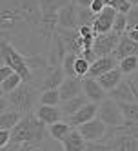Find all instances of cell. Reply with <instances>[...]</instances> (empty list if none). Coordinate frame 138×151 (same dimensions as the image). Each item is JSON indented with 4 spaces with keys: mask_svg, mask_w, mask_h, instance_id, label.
Instances as JSON below:
<instances>
[{
    "mask_svg": "<svg viewBox=\"0 0 138 151\" xmlns=\"http://www.w3.org/2000/svg\"><path fill=\"white\" fill-rule=\"evenodd\" d=\"M11 144V131L9 129H0V149L7 147Z\"/></svg>",
    "mask_w": 138,
    "mask_h": 151,
    "instance_id": "obj_35",
    "label": "cell"
},
{
    "mask_svg": "<svg viewBox=\"0 0 138 151\" xmlns=\"http://www.w3.org/2000/svg\"><path fill=\"white\" fill-rule=\"evenodd\" d=\"M60 142H62V149L64 151H86L87 144H89L87 140L82 137V133L78 131L77 127H73L71 131L60 140Z\"/></svg>",
    "mask_w": 138,
    "mask_h": 151,
    "instance_id": "obj_15",
    "label": "cell"
},
{
    "mask_svg": "<svg viewBox=\"0 0 138 151\" xmlns=\"http://www.w3.org/2000/svg\"><path fill=\"white\" fill-rule=\"evenodd\" d=\"M87 102H89V99H87L86 95H80V96H75V99H71V100L62 102V106H60L62 115L66 116V118H67V116H73L75 113H78Z\"/></svg>",
    "mask_w": 138,
    "mask_h": 151,
    "instance_id": "obj_21",
    "label": "cell"
},
{
    "mask_svg": "<svg viewBox=\"0 0 138 151\" xmlns=\"http://www.w3.org/2000/svg\"><path fill=\"white\" fill-rule=\"evenodd\" d=\"M13 75H15L13 68H9V66H6V64H2V66H0V82H4V80H7L9 77H13Z\"/></svg>",
    "mask_w": 138,
    "mask_h": 151,
    "instance_id": "obj_37",
    "label": "cell"
},
{
    "mask_svg": "<svg viewBox=\"0 0 138 151\" xmlns=\"http://www.w3.org/2000/svg\"><path fill=\"white\" fill-rule=\"evenodd\" d=\"M114 9H116L118 13H122V15H127V13L133 9V4H129L127 0H120V2L114 6Z\"/></svg>",
    "mask_w": 138,
    "mask_h": 151,
    "instance_id": "obj_36",
    "label": "cell"
},
{
    "mask_svg": "<svg viewBox=\"0 0 138 151\" xmlns=\"http://www.w3.org/2000/svg\"><path fill=\"white\" fill-rule=\"evenodd\" d=\"M71 129H73V127H71L66 120H60V122H56V124L49 126V135L55 138V140H62L64 137L71 131Z\"/></svg>",
    "mask_w": 138,
    "mask_h": 151,
    "instance_id": "obj_26",
    "label": "cell"
},
{
    "mask_svg": "<svg viewBox=\"0 0 138 151\" xmlns=\"http://www.w3.org/2000/svg\"><path fill=\"white\" fill-rule=\"evenodd\" d=\"M118 106L124 113L125 122H138V102H120Z\"/></svg>",
    "mask_w": 138,
    "mask_h": 151,
    "instance_id": "obj_25",
    "label": "cell"
},
{
    "mask_svg": "<svg viewBox=\"0 0 138 151\" xmlns=\"http://www.w3.org/2000/svg\"><path fill=\"white\" fill-rule=\"evenodd\" d=\"M24 82V78L20 77L18 73H15L13 77H9L7 80H4V82H0V89H2V93L4 95H9V93H13L20 84Z\"/></svg>",
    "mask_w": 138,
    "mask_h": 151,
    "instance_id": "obj_28",
    "label": "cell"
},
{
    "mask_svg": "<svg viewBox=\"0 0 138 151\" xmlns=\"http://www.w3.org/2000/svg\"><path fill=\"white\" fill-rule=\"evenodd\" d=\"M94 20H97V15L91 11V7H80L78 6V27L93 26Z\"/></svg>",
    "mask_w": 138,
    "mask_h": 151,
    "instance_id": "obj_29",
    "label": "cell"
},
{
    "mask_svg": "<svg viewBox=\"0 0 138 151\" xmlns=\"http://www.w3.org/2000/svg\"><path fill=\"white\" fill-rule=\"evenodd\" d=\"M77 58H78L77 53H67L66 60H64V64H62L64 71H66V77H77V73H75V64H77Z\"/></svg>",
    "mask_w": 138,
    "mask_h": 151,
    "instance_id": "obj_31",
    "label": "cell"
},
{
    "mask_svg": "<svg viewBox=\"0 0 138 151\" xmlns=\"http://www.w3.org/2000/svg\"><path fill=\"white\" fill-rule=\"evenodd\" d=\"M66 71H64L62 66L55 68V69H51L44 80H42V91H46V89H60V86L64 84V80H66Z\"/></svg>",
    "mask_w": 138,
    "mask_h": 151,
    "instance_id": "obj_19",
    "label": "cell"
},
{
    "mask_svg": "<svg viewBox=\"0 0 138 151\" xmlns=\"http://www.w3.org/2000/svg\"><path fill=\"white\" fill-rule=\"evenodd\" d=\"M84 95L89 99V102H94V104H102L105 99H109L107 91L100 86V82L91 77L84 78Z\"/></svg>",
    "mask_w": 138,
    "mask_h": 151,
    "instance_id": "obj_13",
    "label": "cell"
},
{
    "mask_svg": "<svg viewBox=\"0 0 138 151\" xmlns=\"http://www.w3.org/2000/svg\"><path fill=\"white\" fill-rule=\"evenodd\" d=\"M98 118L107 127H118V126L125 124V118H124L120 106L113 99H105L102 104H98Z\"/></svg>",
    "mask_w": 138,
    "mask_h": 151,
    "instance_id": "obj_5",
    "label": "cell"
},
{
    "mask_svg": "<svg viewBox=\"0 0 138 151\" xmlns=\"http://www.w3.org/2000/svg\"><path fill=\"white\" fill-rule=\"evenodd\" d=\"M116 15H118V11H116L114 7H109L105 6V9L97 15V20H94L93 24V31L94 35H105V33H111L113 31V26H114V18Z\"/></svg>",
    "mask_w": 138,
    "mask_h": 151,
    "instance_id": "obj_8",
    "label": "cell"
},
{
    "mask_svg": "<svg viewBox=\"0 0 138 151\" xmlns=\"http://www.w3.org/2000/svg\"><path fill=\"white\" fill-rule=\"evenodd\" d=\"M78 33H80L82 37H94L93 26H82V27H78Z\"/></svg>",
    "mask_w": 138,
    "mask_h": 151,
    "instance_id": "obj_40",
    "label": "cell"
},
{
    "mask_svg": "<svg viewBox=\"0 0 138 151\" xmlns=\"http://www.w3.org/2000/svg\"><path fill=\"white\" fill-rule=\"evenodd\" d=\"M118 66V60L114 57H104V58H97L93 64H91V69H89V75L87 77L91 78H100L102 75H105L107 71L114 69Z\"/></svg>",
    "mask_w": 138,
    "mask_h": 151,
    "instance_id": "obj_17",
    "label": "cell"
},
{
    "mask_svg": "<svg viewBox=\"0 0 138 151\" xmlns=\"http://www.w3.org/2000/svg\"><path fill=\"white\" fill-rule=\"evenodd\" d=\"M77 2V6H80V7H91V4L94 2V0H75Z\"/></svg>",
    "mask_w": 138,
    "mask_h": 151,
    "instance_id": "obj_41",
    "label": "cell"
},
{
    "mask_svg": "<svg viewBox=\"0 0 138 151\" xmlns=\"http://www.w3.org/2000/svg\"><path fill=\"white\" fill-rule=\"evenodd\" d=\"M118 69L122 71V75H127V77H131V75L138 69V57H125L118 62Z\"/></svg>",
    "mask_w": 138,
    "mask_h": 151,
    "instance_id": "obj_27",
    "label": "cell"
},
{
    "mask_svg": "<svg viewBox=\"0 0 138 151\" xmlns=\"http://www.w3.org/2000/svg\"><path fill=\"white\" fill-rule=\"evenodd\" d=\"M109 99H113V100H116V102H136V96H134V93H133V89H131V84H129V80H122L116 88L109 93Z\"/></svg>",
    "mask_w": 138,
    "mask_h": 151,
    "instance_id": "obj_20",
    "label": "cell"
},
{
    "mask_svg": "<svg viewBox=\"0 0 138 151\" xmlns=\"http://www.w3.org/2000/svg\"><path fill=\"white\" fill-rule=\"evenodd\" d=\"M107 126H105L100 118L97 116V118H93L91 122H87V124H84V126H80L78 127V131L82 133V137L87 140L89 144H94V142H102L104 140V137L107 135Z\"/></svg>",
    "mask_w": 138,
    "mask_h": 151,
    "instance_id": "obj_7",
    "label": "cell"
},
{
    "mask_svg": "<svg viewBox=\"0 0 138 151\" xmlns=\"http://www.w3.org/2000/svg\"><path fill=\"white\" fill-rule=\"evenodd\" d=\"M38 102H40V106H56L58 107V104L62 102L60 91L58 89H46V91H42Z\"/></svg>",
    "mask_w": 138,
    "mask_h": 151,
    "instance_id": "obj_24",
    "label": "cell"
},
{
    "mask_svg": "<svg viewBox=\"0 0 138 151\" xmlns=\"http://www.w3.org/2000/svg\"><path fill=\"white\" fill-rule=\"evenodd\" d=\"M129 4H133V6H138V0H127Z\"/></svg>",
    "mask_w": 138,
    "mask_h": 151,
    "instance_id": "obj_44",
    "label": "cell"
},
{
    "mask_svg": "<svg viewBox=\"0 0 138 151\" xmlns=\"http://www.w3.org/2000/svg\"><path fill=\"white\" fill-rule=\"evenodd\" d=\"M127 80H129L131 89H133V93H134V96H136V102H138V69L131 75V77H127Z\"/></svg>",
    "mask_w": 138,
    "mask_h": 151,
    "instance_id": "obj_38",
    "label": "cell"
},
{
    "mask_svg": "<svg viewBox=\"0 0 138 151\" xmlns=\"http://www.w3.org/2000/svg\"><path fill=\"white\" fill-rule=\"evenodd\" d=\"M58 27L62 29H78V6L73 0L71 4L60 9L58 13Z\"/></svg>",
    "mask_w": 138,
    "mask_h": 151,
    "instance_id": "obj_12",
    "label": "cell"
},
{
    "mask_svg": "<svg viewBox=\"0 0 138 151\" xmlns=\"http://www.w3.org/2000/svg\"><path fill=\"white\" fill-rule=\"evenodd\" d=\"M104 2H105V6H109V7H114L116 4L120 2V0H104Z\"/></svg>",
    "mask_w": 138,
    "mask_h": 151,
    "instance_id": "obj_43",
    "label": "cell"
},
{
    "mask_svg": "<svg viewBox=\"0 0 138 151\" xmlns=\"http://www.w3.org/2000/svg\"><path fill=\"white\" fill-rule=\"evenodd\" d=\"M120 38H122V35L114 33V31L105 33V35H97L94 37V44H93V51L97 53L98 58L113 57L116 47H118V44H120Z\"/></svg>",
    "mask_w": 138,
    "mask_h": 151,
    "instance_id": "obj_6",
    "label": "cell"
},
{
    "mask_svg": "<svg viewBox=\"0 0 138 151\" xmlns=\"http://www.w3.org/2000/svg\"><path fill=\"white\" fill-rule=\"evenodd\" d=\"M124 75H122V71L118 69V68H114V69H111V71H107V73H105V75H102V77L100 78H97L98 82H100V86H102V88L105 89V91H113L114 88H116V86H118L124 78Z\"/></svg>",
    "mask_w": 138,
    "mask_h": 151,
    "instance_id": "obj_22",
    "label": "cell"
},
{
    "mask_svg": "<svg viewBox=\"0 0 138 151\" xmlns=\"http://www.w3.org/2000/svg\"><path fill=\"white\" fill-rule=\"evenodd\" d=\"M4 6H9L26 18L29 27L42 31V9L38 0H6Z\"/></svg>",
    "mask_w": 138,
    "mask_h": 151,
    "instance_id": "obj_4",
    "label": "cell"
},
{
    "mask_svg": "<svg viewBox=\"0 0 138 151\" xmlns=\"http://www.w3.org/2000/svg\"><path fill=\"white\" fill-rule=\"evenodd\" d=\"M58 91H60L62 102L71 100V99H75V96H80V95H84V78H80V77H67L66 80H64V84L60 86Z\"/></svg>",
    "mask_w": 138,
    "mask_h": 151,
    "instance_id": "obj_11",
    "label": "cell"
},
{
    "mask_svg": "<svg viewBox=\"0 0 138 151\" xmlns=\"http://www.w3.org/2000/svg\"><path fill=\"white\" fill-rule=\"evenodd\" d=\"M22 118H24L22 113H18V111L9 107V109L0 113V129H9V131H13Z\"/></svg>",
    "mask_w": 138,
    "mask_h": 151,
    "instance_id": "obj_23",
    "label": "cell"
},
{
    "mask_svg": "<svg viewBox=\"0 0 138 151\" xmlns=\"http://www.w3.org/2000/svg\"><path fill=\"white\" fill-rule=\"evenodd\" d=\"M0 57H2V64L13 68V71L18 73L24 78V82H27V84L33 82L35 75H33V69H31V64H29V55H22L11 42L2 40L0 42Z\"/></svg>",
    "mask_w": 138,
    "mask_h": 151,
    "instance_id": "obj_2",
    "label": "cell"
},
{
    "mask_svg": "<svg viewBox=\"0 0 138 151\" xmlns=\"http://www.w3.org/2000/svg\"><path fill=\"white\" fill-rule=\"evenodd\" d=\"M97 116H98V104L87 102L78 113H75L73 116H67V120H66V122H67L71 127H77V129H78L80 126L91 122L93 118H97Z\"/></svg>",
    "mask_w": 138,
    "mask_h": 151,
    "instance_id": "obj_9",
    "label": "cell"
},
{
    "mask_svg": "<svg viewBox=\"0 0 138 151\" xmlns=\"http://www.w3.org/2000/svg\"><path fill=\"white\" fill-rule=\"evenodd\" d=\"M2 151H47V147H44L42 144H13L11 142Z\"/></svg>",
    "mask_w": 138,
    "mask_h": 151,
    "instance_id": "obj_30",
    "label": "cell"
},
{
    "mask_svg": "<svg viewBox=\"0 0 138 151\" xmlns=\"http://www.w3.org/2000/svg\"><path fill=\"white\" fill-rule=\"evenodd\" d=\"M66 57H67V47L64 44L62 37L58 33H55V37L51 40V47H49V66H51V69L62 66Z\"/></svg>",
    "mask_w": 138,
    "mask_h": 151,
    "instance_id": "obj_10",
    "label": "cell"
},
{
    "mask_svg": "<svg viewBox=\"0 0 138 151\" xmlns=\"http://www.w3.org/2000/svg\"><path fill=\"white\" fill-rule=\"evenodd\" d=\"M80 57H84V58H86V60H87L89 64H93L94 60L98 58V57H97V53L93 51V47H91V49H84V51L80 53Z\"/></svg>",
    "mask_w": 138,
    "mask_h": 151,
    "instance_id": "obj_39",
    "label": "cell"
},
{
    "mask_svg": "<svg viewBox=\"0 0 138 151\" xmlns=\"http://www.w3.org/2000/svg\"><path fill=\"white\" fill-rule=\"evenodd\" d=\"M113 31H114V33H118V35H124L125 33V31H127V15H122V13L116 15Z\"/></svg>",
    "mask_w": 138,
    "mask_h": 151,
    "instance_id": "obj_33",
    "label": "cell"
},
{
    "mask_svg": "<svg viewBox=\"0 0 138 151\" xmlns=\"http://www.w3.org/2000/svg\"><path fill=\"white\" fill-rule=\"evenodd\" d=\"M113 57L118 62L122 58H125V57H138V42H134L127 33H124L122 38H120V44H118V47H116Z\"/></svg>",
    "mask_w": 138,
    "mask_h": 151,
    "instance_id": "obj_16",
    "label": "cell"
},
{
    "mask_svg": "<svg viewBox=\"0 0 138 151\" xmlns=\"http://www.w3.org/2000/svg\"><path fill=\"white\" fill-rule=\"evenodd\" d=\"M46 133V124L38 120L36 115H24L18 126L11 131L13 144H42Z\"/></svg>",
    "mask_w": 138,
    "mask_h": 151,
    "instance_id": "obj_1",
    "label": "cell"
},
{
    "mask_svg": "<svg viewBox=\"0 0 138 151\" xmlns=\"http://www.w3.org/2000/svg\"><path fill=\"white\" fill-rule=\"evenodd\" d=\"M89 69H91V64H89L86 58H84V57H80V55H78L77 64H75V73H77V77L86 78L87 75H89Z\"/></svg>",
    "mask_w": 138,
    "mask_h": 151,
    "instance_id": "obj_32",
    "label": "cell"
},
{
    "mask_svg": "<svg viewBox=\"0 0 138 151\" xmlns=\"http://www.w3.org/2000/svg\"><path fill=\"white\" fill-rule=\"evenodd\" d=\"M4 96H6V100H7L11 109L22 113V115H29L35 109V104L40 99V93H38V89L35 86H31L27 82H22L13 93L4 95Z\"/></svg>",
    "mask_w": 138,
    "mask_h": 151,
    "instance_id": "obj_3",
    "label": "cell"
},
{
    "mask_svg": "<svg viewBox=\"0 0 138 151\" xmlns=\"http://www.w3.org/2000/svg\"><path fill=\"white\" fill-rule=\"evenodd\" d=\"M38 116V120L40 122H44L46 126H53V124H56L62 120V109H58L56 106H38L36 107V113Z\"/></svg>",
    "mask_w": 138,
    "mask_h": 151,
    "instance_id": "obj_18",
    "label": "cell"
},
{
    "mask_svg": "<svg viewBox=\"0 0 138 151\" xmlns=\"http://www.w3.org/2000/svg\"><path fill=\"white\" fill-rule=\"evenodd\" d=\"M56 33L62 37L64 44H66V47H67V53H77V55H80V53L84 51V47H82V35L78 33V29H62V27H58Z\"/></svg>",
    "mask_w": 138,
    "mask_h": 151,
    "instance_id": "obj_14",
    "label": "cell"
},
{
    "mask_svg": "<svg viewBox=\"0 0 138 151\" xmlns=\"http://www.w3.org/2000/svg\"><path fill=\"white\" fill-rule=\"evenodd\" d=\"M134 29H138V6H133V9L127 13V31L125 33L134 31Z\"/></svg>",
    "mask_w": 138,
    "mask_h": 151,
    "instance_id": "obj_34",
    "label": "cell"
},
{
    "mask_svg": "<svg viewBox=\"0 0 138 151\" xmlns=\"http://www.w3.org/2000/svg\"><path fill=\"white\" fill-rule=\"evenodd\" d=\"M127 35H129L134 42H138V29H134V31H129V33H127Z\"/></svg>",
    "mask_w": 138,
    "mask_h": 151,
    "instance_id": "obj_42",
    "label": "cell"
}]
</instances>
